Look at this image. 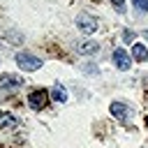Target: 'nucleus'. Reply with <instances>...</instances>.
I'll return each instance as SVG.
<instances>
[{"label":"nucleus","mask_w":148,"mask_h":148,"mask_svg":"<svg viewBox=\"0 0 148 148\" xmlns=\"http://www.w3.org/2000/svg\"><path fill=\"white\" fill-rule=\"evenodd\" d=\"M76 25H79V30L86 32V35H92V32L97 30V21H95V16H90V14H79V16H76Z\"/></svg>","instance_id":"obj_2"},{"label":"nucleus","mask_w":148,"mask_h":148,"mask_svg":"<svg viewBox=\"0 0 148 148\" xmlns=\"http://www.w3.org/2000/svg\"><path fill=\"white\" fill-rule=\"evenodd\" d=\"M134 37H136V35H134L132 30H125V32H123V39H125V42H132Z\"/></svg>","instance_id":"obj_12"},{"label":"nucleus","mask_w":148,"mask_h":148,"mask_svg":"<svg viewBox=\"0 0 148 148\" xmlns=\"http://www.w3.org/2000/svg\"><path fill=\"white\" fill-rule=\"evenodd\" d=\"M132 56H134V60H139V62H146V60H148V49H146L143 44H134V49H132Z\"/></svg>","instance_id":"obj_9"},{"label":"nucleus","mask_w":148,"mask_h":148,"mask_svg":"<svg viewBox=\"0 0 148 148\" xmlns=\"http://www.w3.org/2000/svg\"><path fill=\"white\" fill-rule=\"evenodd\" d=\"M132 5H134L139 12H148V0H132Z\"/></svg>","instance_id":"obj_11"},{"label":"nucleus","mask_w":148,"mask_h":148,"mask_svg":"<svg viewBox=\"0 0 148 148\" xmlns=\"http://www.w3.org/2000/svg\"><path fill=\"white\" fill-rule=\"evenodd\" d=\"M51 97H53V99H58V102H65V99H67V92H65V88H62L60 83H56V86H53V90H51Z\"/></svg>","instance_id":"obj_10"},{"label":"nucleus","mask_w":148,"mask_h":148,"mask_svg":"<svg viewBox=\"0 0 148 148\" xmlns=\"http://www.w3.org/2000/svg\"><path fill=\"white\" fill-rule=\"evenodd\" d=\"M23 83V79L18 74H2L0 76V88L2 90H9V88H18Z\"/></svg>","instance_id":"obj_5"},{"label":"nucleus","mask_w":148,"mask_h":148,"mask_svg":"<svg viewBox=\"0 0 148 148\" xmlns=\"http://www.w3.org/2000/svg\"><path fill=\"white\" fill-rule=\"evenodd\" d=\"M111 116L118 118V120H125L127 118V106L123 102H111Z\"/></svg>","instance_id":"obj_8"},{"label":"nucleus","mask_w":148,"mask_h":148,"mask_svg":"<svg viewBox=\"0 0 148 148\" xmlns=\"http://www.w3.org/2000/svg\"><path fill=\"white\" fill-rule=\"evenodd\" d=\"M123 2H125V0H113V5H116V7H123Z\"/></svg>","instance_id":"obj_13"},{"label":"nucleus","mask_w":148,"mask_h":148,"mask_svg":"<svg viewBox=\"0 0 148 148\" xmlns=\"http://www.w3.org/2000/svg\"><path fill=\"white\" fill-rule=\"evenodd\" d=\"M18 125V118L12 113H0V130H14Z\"/></svg>","instance_id":"obj_6"},{"label":"nucleus","mask_w":148,"mask_h":148,"mask_svg":"<svg viewBox=\"0 0 148 148\" xmlns=\"http://www.w3.org/2000/svg\"><path fill=\"white\" fill-rule=\"evenodd\" d=\"M113 62H116L118 69H130L132 58H130V53H127L125 49H116V51H113Z\"/></svg>","instance_id":"obj_4"},{"label":"nucleus","mask_w":148,"mask_h":148,"mask_svg":"<svg viewBox=\"0 0 148 148\" xmlns=\"http://www.w3.org/2000/svg\"><path fill=\"white\" fill-rule=\"evenodd\" d=\"M46 102H49V97H46V90H42V88L32 90V92L28 95V104H30V109H35V111L44 109V106H46Z\"/></svg>","instance_id":"obj_3"},{"label":"nucleus","mask_w":148,"mask_h":148,"mask_svg":"<svg viewBox=\"0 0 148 148\" xmlns=\"http://www.w3.org/2000/svg\"><path fill=\"white\" fill-rule=\"evenodd\" d=\"M79 51H81L83 56H92V53H97V51H99V44H97V42H92V39H86V42H81V44H79Z\"/></svg>","instance_id":"obj_7"},{"label":"nucleus","mask_w":148,"mask_h":148,"mask_svg":"<svg viewBox=\"0 0 148 148\" xmlns=\"http://www.w3.org/2000/svg\"><path fill=\"white\" fill-rule=\"evenodd\" d=\"M16 65L23 69V72H35V69H39L42 67V60L37 58V56H32V53H18L16 56Z\"/></svg>","instance_id":"obj_1"}]
</instances>
